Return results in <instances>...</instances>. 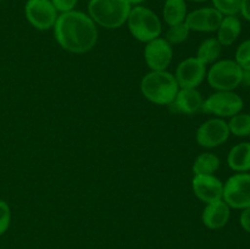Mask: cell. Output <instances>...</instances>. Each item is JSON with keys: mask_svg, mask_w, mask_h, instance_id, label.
Segmentation results:
<instances>
[{"mask_svg": "<svg viewBox=\"0 0 250 249\" xmlns=\"http://www.w3.org/2000/svg\"><path fill=\"white\" fill-rule=\"evenodd\" d=\"M53 28L59 45L70 53H87L97 44V24L89 15L82 11L62 12L58 16Z\"/></svg>", "mask_w": 250, "mask_h": 249, "instance_id": "obj_1", "label": "cell"}, {"mask_svg": "<svg viewBox=\"0 0 250 249\" xmlns=\"http://www.w3.org/2000/svg\"><path fill=\"white\" fill-rule=\"evenodd\" d=\"M180 87L175 76L167 71H150L141 81V92L146 99L158 105H171Z\"/></svg>", "mask_w": 250, "mask_h": 249, "instance_id": "obj_2", "label": "cell"}, {"mask_svg": "<svg viewBox=\"0 0 250 249\" xmlns=\"http://www.w3.org/2000/svg\"><path fill=\"white\" fill-rule=\"evenodd\" d=\"M132 6L127 0H89L88 15L95 24L107 29L120 28L128 19Z\"/></svg>", "mask_w": 250, "mask_h": 249, "instance_id": "obj_3", "label": "cell"}, {"mask_svg": "<svg viewBox=\"0 0 250 249\" xmlns=\"http://www.w3.org/2000/svg\"><path fill=\"white\" fill-rule=\"evenodd\" d=\"M126 23L132 36L143 43L159 38L163 31L158 15L151 9L142 5L132 7Z\"/></svg>", "mask_w": 250, "mask_h": 249, "instance_id": "obj_4", "label": "cell"}, {"mask_svg": "<svg viewBox=\"0 0 250 249\" xmlns=\"http://www.w3.org/2000/svg\"><path fill=\"white\" fill-rule=\"evenodd\" d=\"M243 70L234 60L224 59L212 63L207 78L215 90H234L242 84Z\"/></svg>", "mask_w": 250, "mask_h": 249, "instance_id": "obj_5", "label": "cell"}, {"mask_svg": "<svg viewBox=\"0 0 250 249\" xmlns=\"http://www.w3.org/2000/svg\"><path fill=\"white\" fill-rule=\"evenodd\" d=\"M244 106L241 95L233 90H216L203 102L202 110L216 115L220 119L232 117L239 114Z\"/></svg>", "mask_w": 250, "mask_h": 249, "instance_id": "obj_6", "label": "cell"}, {"mask_svg": "<svg viewBox=\"0 0 250 249\" xmlns=\"http://www.w3.org/2000/svg\"><path fill=\"white\" fill-rule=\"evenodd\" d=\"M222 199L232 209L250 207V173L237 172L224 183Z\"/></svg>", "mask_w": 250, "mask_h": 249, "instance_id": "obj_7", "label": "cell"}, {"mask_svg": "<svg viewBox=\"0 0 250 249\" xmlns=\"http://www.w3.org/2000/svg\"><path fill=\"white\" fill-rule=\"evenodd\" d=\"M24 15L27 21L41 31L53 28L59 16L50 0H27Z\"/></svg>", "mask_w": 250, "mask_h": 249, "instance_id": "obj_8", "label": "cell"}, {"mask_svg": "<svg viewBox=\"0 0 250 249\" xmlns=\"http://www.w3.org/2000/svg\"><path fill=\"white\" fill-rule=\"evenodd\" d=\"M229 134L227 122L224 119L215 117L200 124L197 129L195 139L203 148H216L229 139Z\"/></svg>", "mask_w": 250, "mask_h": 249, "instance_id": "obj_9", "label": "cell"}, {"mask_svg": "<svg viewBox=\"0 0 250 249\" xmlns=\"http://www.w3.org/2000/svg\"><path fill=\"white\" fill-rule=\"evenodd\" d=\"M207 77V65L198 58H187L178 63L175 78L181 88H197Z\"/></svg>", "mask_w": 250, "mask_h": 249, "instance_id": "obj_10", "label": "cell"}, {"mask_svg": "<svg viewBox=\"0 0 250 249\" xmlns=\"http://www.w3.org/2000/svg\"><path fill=\"white\" fill-rule=\"evenodd\" d=\"M144 60L151 71H165L172 60V45L165 38H155L144 48Z\"/></svg>", "mask_w": 250, "mask_h": 249, "instance_id": "obj_11", "label": "cell"}, {"mask_svg": "<svg viewBox=\"0 0 250 249\" xmlns=\"http://www.w3.org/2000/svg\"><path fill=\"white\" fill-rule=\"evenodd\" d=\"M224 15L215 7H202L187 14L185 22L190 31L204 32H216L220 27Z\"/></svg>", "mask_w": 250, "mask_h": 249, "instance_id": "obj_12", "label": "cell"}, {"mask_svg": "<svg viewBox=\"0 0 250 249\" xmlns=\"http://www.w3.org/2000/svg\"><path fill=\"white\" fill-rule=\"evenodd\" d=\"M193 192L202 202L209 203L222 199L224 183L214 175H194L192 180Z\"/></svg>", "mask_w": 250, "mask_h": 249, "instance_id": "obj_13", "label": "cell"}, {"mask_svg": "<svg viewBox=\"0 0 250 249\" xmlns=\"http://www.w3.org/2000/svg\"><path fill=\"white\" fill-rule=\"evenodd\" d=\"M231 215V208L224 202V199L216 200L207 204L203 210V224L210 229H219L226 226Z\"/></svg>", "mask_w": 250, "mask_h": 249, "instance_id": "obj_14", "label": "cell"}, {"mask_svg": "<svg viewBox=\"0 0 250 249\" xmlns=\"http://www.w3.org/2000/svg\"><path fill=\"white\" fill-rule=\"evenodd\" d=\"M203 102L204 99L197 88H181L171 105L177 111L192 115L202 110Z\"/></svg>", "mask_w": 250, "mask_h": 249, "instance_id": "obj_15", "label": "cell"}, {"mask_svg": "<svg viewBox=\"0 0 250 249\" xmlns=\"http://www.w3.org/2000/svg\"><path fill=\"white\" fill-rule=\"evenodd\" d=\"M217 41L222 46H229L238 39L242 32L241 20L237 15H227L224 16L220 27L217 28Z\"/></svg>", "mask_w": 250, "mask_h": 249, "instance_id": "obj_16", "label": "cell"}, {"mask_svg": "<svg viewBox=\"0 0 250 249\" xmlns=\"http://www.w3.org/2000/svg\"><path fill=\"white\" fill-rule=\"evenodd\" d=\"M227 165L236 172L250 171V142H242L229 150Z\"/></svg>", "mask_w": 250, "mask_h": 249, "instance_id": "obj_17", "label": "cell"}, {"mask_svg": "<svg viewBox=\"0 0 250 249\" xmlns=\"http://www.w3.org/2000/svg\"><path fill=\"white\" fill-rule=\"evenodd\" d=\"M187 4L186 0H165L163 10L164 21L168 26L185 22L187 17Z\"/></svg>", "mask_w": 250, "mask_h": 249, "instance_id": "obj_18", "label": "cell"}, {"mask_svg": "<svg viewBox=\"0 0 250 249\" xmlns=\"http://www.w3.org/2000/svg\"><path fill=\"white\" fill-rule=\"evenodd\" d=\"M222 45L217 38H208L200 43L199 48L197 50V56L203 63L209 65V63L216 62L217 59L221 55Z\"/></svg>", "mask_w": 250, "mask_h": 249, "instance_id": "obj_19", "label": "cell"}, {"mask_svg": "<svg viewBox=\"0 0 250 249\" xmlns=\"http://www.w3.org/2000/svg\"><path fill=\"white\" fill-rule=\"evenodd\" d=\"M220 167L219 156L212 153H203L193 164L194 175H214Z\"/></svg>", "mask_w": 250, "mask_h": 249, "instance_id": "obj_20", "label": "cell"}, {"mask_svg": "<svg viewBox=\"0 0 250 249\" xmlns=\"http://www.w3.org/2000/svg\"><path fill=\"white\" fill-rule=\"evenodd\" d=\"M229 133L236 137H250V114L234 115L227 122Z\"/></svg>", "mask_w": 250, "mask_h": 249, "instance_id": "obj_21", "label": "cell"}, {"mask_svg": "<svg viewBox=\"0 0 250 249\" xmlns=\"http://www.w3.org/2000/svg\"><path fill=\"white\" fill-rule=\"evenodd\" d=\"M189 32L190 29L188 28L186 22H181V23L173 24V26H168L165 39L171 45L183 43L188 38V36H189Z\"/></svg>", "mask_w": 250, "mask_h": 249, "instance_id": "obj_22", "label": "cell"}, {"mask_svg": "<svg viewBox=\"0 0 250 249\" xmlns=\"http://www.w3.org/2000/svg\"><path fill=\"white\" fill-rule=\"evenodd\" d=\"M212 4L216 10H219L224 16L227 15H237L241 10L242 0H212Z\"/></svg>", "mask_w": 250, "mask_h": 249, "instance_id": "obj_23", "label": "cell"}, {"mask_svg": "<svg viewBox=\"0 0 250 249\" xmlns=\"http://www.w3.org/2000/svg\"><path fill=\"white\" fill-rule=\"evenodd\" d=\"M234 61L241 66L242 70L250 68V38L239 44L236 50Z\"/></svg>", "mask_w": 250, "mask_h": 249, "instance_id": "obj_24", "label": "cell"}, {"mask_svg": "<svg viewBox=\"0 0 250 249\" xmlns=\"http://www.w3.org/2000/svg\"><path fill=\"white\" fill-rule=\"evenodd\" d=\"M11 221V211L10 207L5 200L0 199V236L7 231Z\"/></svg>", "mask_w": 250, "mask_h": 249, "instance_id": "obj_25", "label": "cell"}, {"mask_svg": "<svg viewBox=\"0 0 250 249\" xmlns=\"http://www.w3.org/2000/svg\"><path fill=\"white\" fill-rule=\"evenodd\" d=\"M50 1L53 2L56 11L62 14V12H67V11H72V10H75L78 0H50Z\"/></svg>", "mask_w": 250, "mask_h": 249, "instance_id": "obj_26", "label": "cell"}, {"mask_svg": "<svg viewBox=\"0 0 250 249\" xmlns=\"http://www.w3.org/2000/svg\"><path fill=\"white\" fill-rule=\"evenodd\" d=\"M239 222H241V226L243 227L244 231H247L250 233V207L246 208L244 210H242L241 217H239Z\"/></svg>", "mask_w": 250, "mask_h": 249, "instance_id": "obj_27", "label": "cell"}, {"mask_svg": "<svg viewBox=\"0 0 250 249\" xmlns=\"http://www.w3.org/2000/svg\"><path fill=\"white\" fill-rule=\"evenodd\" d=\"M239 12H241L242 16H243L247 21H250V0H242Z\"/></svg>", "mask_w": 250, "mask_h": 249, "instance_id": "obj_28", "label": "cell"}, {"mask_svg": "<svg viewBox=\"0 0 250 249\" xmlns=\"http://www.w3.org/2000/svg\"><path fill=\"white\" fill-rule=\"evenodd\" d=\"M242 84H244L246 87H250V68H248V70H243Z\"/></svg>", "mask_w": 250, "mask_h": 249, "instance_id": "obj_29", "label": "cell"}, {"mask_svg": "<svg viewBox=\"0 0 250 249\" xmlns=\"http://www.w3.org/2000/svg\"><path fill=\"white\" fill-rule=\"evenodd\" d=\"M143 1L144 0H127V2H128L131 6H137V5H141Z\"/></svg>", "mask_w": 250, "mask_h": 249, "instance_id": "obj_30", "label": "cell"}, {"mask_svg": "<svg viewBox=\"0 0 250 249\" xmlns=\"http://www.w3.org/2000/svg\"><path fill=\"white\" fill-rule=\"evenodd\" d=\"M188 1H193V2H204V1H208V0H188Z\"/></svg>", "mask_w": 250, "mask_h": 249, "instance_id": "obj_31", "label": "cell"}, {"mask_svg": "<svg viewBox=\"0 0 250 249\" xmlns=\"http://www.w3.org/2000/svg\"><path fill=\"white\" fill-rule=\"evenodd\" d=\"M0 1H1V0H0Z\"/></svg>", "mask_w": 250, "mask_h": 249, "instance_id": "obj_32", "label": "cell"}]
</instances>
